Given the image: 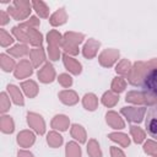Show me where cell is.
Segmentation results:
<instances>
[{
	"label": "cell",
	"mask_w": 157,
	"mask_h": 157,
	"mask_svg": "<svg viewBox=\"0 0 157 157\" xmlns=\"http://www.w3.org/2000/svg\"><path fill=\"white\" fill-rule=\"evenodd\" d=\"M145 128L147 134L157 140V103H153L147 108L145 115Z\"/></svg>",
	"instance_id": "2"
},
{
	"label": "cell",
	"mask_w": 157,
	"mask_h": 157,
	"mask_svg": "<svg viewBox=\"0 0 157 157\" xmlns=\"http://www.w3.org/2000/svg\"><path fill=\"white\" fill-rule=\"evenodd\" d=\"M141 91L150 98H157V67L145 72L141 78Z\"/></svg>",
	"instance_id": "1"
}]
</instances>
